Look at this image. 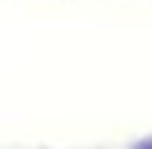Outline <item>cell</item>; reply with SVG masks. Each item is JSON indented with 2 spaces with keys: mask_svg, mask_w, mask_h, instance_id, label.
Here are the masks:
<instances>
[{
  "mask_svg": "<svg viewBox=\"0 0 152 149\" xmlns=\"http://www.w3.org/2000/svg\"><path fill=\"white\" fill-rule=\"evenodd\" d=\"M134 149H152V139H147V141H142V144H136Z\"/></svg>",
  "mask_w": 152,
  "mask_h": 149,
  "instance_id": "6da1fadb",
  "label": "cell"
}]
</instances>
